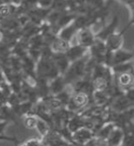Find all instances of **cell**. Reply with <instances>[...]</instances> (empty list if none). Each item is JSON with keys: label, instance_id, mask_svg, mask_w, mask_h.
<instances>
[{"label": "cell", "instance_id": "4fadbf2b", "mask_svg": "<svg viewBox=\"0 0 134 146\" xmlns=\"http://www.w3.org/2000/svg\"><path fill=\"white\" fill-rule=\"evenodd\" d=\"M27 146H40L41 141L38 139H30L25 143Z\"/></svg>", "mask_w": 134, "mask_h": 146}, {"label": "cell", "instance_id": "277c9868", "mask_svg": "<svg viewBox=\"0 0 134 146\" xmlns=\"http://www.w3.org/2000/svg\"><path fill=\"white\" fill-rule=\"evenodd\" d=\"M67 87V85L64 79L62 76H58L57 77L53 78L51 80V82L49 83V89L50 93L52 96H55L57 94L61 93L62 91H64Z\"/></svg>", "mask_w": 134, "mask_h": 146}, {"label": "cell", "instance_id": "7c38bea8", "mask_svg": "<svg viewBox=\"0 0 134 146\" xmlns=\"http://www.w3.org/2000/svg\"><path fill=\"white\" fill-rule=\"evenodd\" d=\"M0 141H11V143H14L16 145L19 143V140L16 138V137H12V136H7L5 134H0Z\"/></svg>", "mask_w": 134, "mask_h": 146}, {"label": "cell", "instance_id": "5bb4252c", "mask_svg": "<svg viewBox=\"0 0 134 146\" xmlns=\"http://www.w3.org/2000/svg\"><path fill=\"white\" fill-rule=\"evenodd\" d=\"M8 123H9L8 121H5V120L0 119V134H4V131H5Z\"/></svg>", "mask_w": 134, "mask_h": 146}, {"label": "cell", "instance_id": "5b68a950", "mask_svg": "<svg viewBox=\"0 0 134 146\" xmlns=\"http://www.w3.org/2000/svg\"><path fill=\"white\" fill-rule=\"evenodd\" d=\"M124 137V132L121 129L116 127L110 132L109 136L106 140L107 146H119L122 143V140Z\"/></svg>", "mask_w": 134, "mask_h": 146}, {"label": "cell", "instance_id": "3957f363", "mask_svg": "<svg viewBox=\"0 0 134 146\" xmlns=\"http://www.w3.org/2000/svg\"><path fill=\"white\" fill-rule=\"evenodd\" d=\"M115 84L118 86L119 88L125 92L129 89L133 88V74L132 72L120 74L117 76L115 80Z\"/></svg>", "mask_w": 134, "mask_h": 146}, {"label": "cell", "instance_id": "8fae6325", "mask_svg": "<svg viewBox=\"0 0 134 146\" xmlns=\"http://www.w3.org/2000/svg\"><path fill=\"white\" fill-rule=\"evenodd\" d=\"M37 120L38 118L34 115H28L25 116V119H24V125L27 129H35L36 128V124H37Z\"/></svg>", "mask_w": 134, "mask_h": 146}, {"label": "cell", "instance_id": "9a60e30c", "mask_svg": "<svg viewBox=\"0 0 134 146\" xmlns=\"http://www.w3.org/2000/svg\"><path fill=\"white\" fill-rule=\"evenodd\" d=\"M19 146H27V145H26V144H25V143H22L21 145H19Z\"/></svg>", "mask_w": 134, "mask_h": 146}, {"label": "cell", "instance_id": "6da1fadb", "mask_svg": "<svg viewBox=\"0 0 134 146\" xmlns=\"http://www.w3.org/2000/svg\"><path fill=\"white\" fill-rule=\"evenodd\" d=\"M86 62L84 59H79L73 62L72 65H69L65 73L64 74V79L66 85H73L80 78L85 76Z\"/></svg>", "mask_w": 134, "mask_h": 146}, {"label": "cell", "instance_id": "9c48e42d", "mask_svg": "<svg viewBox=\"0 0 134 146\" xmlns=\"http://www.w3.org/2000/svg\"><path fill=\"white\" fill-rule=\"evenodd\" d=\"M80 42H81V46L83 47H86L89 46V45H92L94 43V38L92 36L91 32L87 30H85L81 34H80Z\"/></svg>", "mask_w": 134, "mask_h": 146}, {"label": "cell", "instance_id": "30bf717a", "mask_svg": "<svg viewBox=\"0 0 134 146\" xmlns=\"http://www.w3.org/2000/svg\"><path fill=\"white\" fill-rule=\"evenodd\" d=\"M35 129H37V131L40 132V134L41 135V137H44L50 131H51V128L49 127V125L45 121H43L42 119H40L39 118H38Z\"/></svg>", "mask_w": 134, "mask_h": 146}, {"label": "cell", "instance_id": "8992f818", "mask_svg": "<svg viewBox=\"0 0 134 146\" xmlns=\"http://www.w3.org/2000/svg\"><path fill=\"white\" fill-rule=\"evenodd\" d=\"M132 58V53L123 51V50H117L115 54L112 57V66L127 62Z\"/></svg>", "mask_w": 134, "mask_h": 146}, {"label": "cell", "instance_id": "7a4b0ae2", "mask_svg": "<svg viewBox=\"0 0 134 146\" xmlns=\"http://www.w3.org/2000/svg\"><path fill=\"white\" fill-rule=\"evenodd\" d=\"M95 137L94 132L86 128H81L78 131H74L72 135L73 143L78 144H86Z\"/></svg>", "mask_w": 134, "mask_h": 146}, {"label": "cell", "instance_id": "52a82bcc", "mask_svg": "<svg viewBox=\"0 0 134 146\" xmlns=\"http://www.w3.org/2000/svg\"><path fill=\"white\" fill-rule=\"evenodd\" d=\"M86 51V48L83 46H74L72 48H69L65 52V55L67 59L70 62H74L79 60L83 56L84 52Z\"/></svg>", "mask_w": 134, "mask_h": 146}, {"label": "cell", "instance_id": "ba28073f", "mask_svg": "<svg viewBox=\"0 0 134 146\" xmlns=\"http://www.w3.org/2000/svg\"><path fill=\"white\" fill-rule=\"evenodd\" d=\"M112 68H113V72H114L116 76H119V74L124 73L132 72V64H129V62H124V64H117L112 66Z\"/></svg>", "mask_w": 134, "mask_h": 146}]
</instances>
